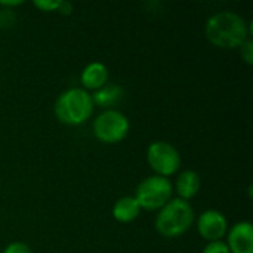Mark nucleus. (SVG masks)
Here are the masks:
<instances>
[{"label": "nucleus", "instance_id": "1", "mask_svg": "<svg viewBox=\"0 0 253 253\" xmlns=\"http://www.w3.org/2000/svg\"><path fill=\"white\" fill-rule=\"evenodd\" d=\"M205 33L208 40L221 49L240 47L249 39V27L245 18L230 10L212 15L206 21Z\"/></svg>", "mask_w": 253, "mask_h": 253}, {"label": "nucleus", "instance_id": "2", "mask_svg": "<svg viewBox=\"0 0 253 253\" xmlns=\"http://www.w3.org/2000/svg\"><path fill=\"white\" fill-rule=\"evenodd\" d=\"M194 222V209L182 199L169 200L156 218V230L168 239H175L187 233Z\"/></svg>", "mask_w": 253, "mask_h": 253}, {"label": "nucleus", "instance_id": "3", "mask_svg": "<svg viewBox=\"0 0 253 253\" xmlns=\"http://www.w3.org/2000/svg\"><path fill=\"white\" fill-rule=\"evenodd\" d=\"M93 113L92 95L82 87H71L59 95L55 102L58 120L68 126L83 125Z\"/></svg>", "mask_w": 253, "mask_h": 253}, {"label": "nucleus", "instance_id": "4", "mask_svg": "<svg viewBox=\"0 0 253 253\" xmlns=\"http://www.w3.org/2000/svg\"><path fill=\"white\" fill-rule=\"evenodd\" d=\"M173 187L169 178L159 175L145 178L136 188V202L141 209L157 211L162 209L172 197Z\"/></svg>", "mask_w": 253, "mask_h": 253}, {"label": "nucleus", "instance_id": "5", "mask_svg": "<svg viewBox=\"0 0 253 253\" xmlns=\"http://www.w3.org/2000/svg\"><path fill=\"white\" fill-rule=\"evenodd\" d=\"M130 129L127 117L117 110L101 113L93 122V135L104 144H117L123 141Z\"/></svg>", "mask_w": 253, "mask_h": 253}, {"label": "nucleus", "instance_id": "6", "mask_svg": "<svg viewBox=\"0 0 253 253\" xmlns=\"http://www.w3.org/2000/svg\"><path fill=\"white\" fill-rule=\"evenodd\" d=\"M147 162L159 176L168 178L181 168V154L172 144L156 141L147 148Z\"/></svg>", "mask_w": 253, "mask_h": 253}, {"label": "nucleus", "instance_id": "7", "mask_svg": "<svg viewBox=\"0 0 253 253\" xmlns=\"http://www.w3.org/2000/svg\"><path fill=\"white\" fill-rule=\"evenodd\" d=\"M197 230L199 234L209 243L219 242L228 231V222L227 218L219 211L209 209L199 216Z\"/></svg>", "mask_w": 253, "mask_h": 253}, {"label": "nucleus", "instance_id": "8", "mask_svg": "<svg viewBox=\"0 0 253 253\" xmlns=\"http://www.w3.org/2000/svg\"><path fill=\"white\" fill-rule=\"evenodd\" d=\"M230 253H253V225L249 221L237 222L228 233Z\"/></svg>", "mask_w": 253, "mask_h": 253}, {"label": "nucleus", "instance_id": "9", "mask_svg": "<svg viewBox=\"0 0 253 253\" xmlns=\"http://www.w3.org/2000/svg\"><path fill=\"white\" fill-rule=\"evenodd\" d=\"M80 82H82L84 90L86 89H93V90L101 89L108 82V68L102 62H90L83 68Z\"/></svg>", "mask_w": 253, "mask_h": 253}, {"label": "nucleus", "instance_id": "10", "mask_svg": "<svg viewBox=\"0 0 253 253\" xmlns=\"http://www.w3.org/2000/svg\"><path fill=\"white\" fill-rule=\"evenodd\" d=\"M139 212H141V208H139L136 199L130 197V196L120 197L113 206V216L117 222H122V224L135 221L138 218Z\"/></svg>", "mask_w": 253, "mask_h": 253}, {"label": "nucleus", "instance_id": "11", "mask_svg": "<svg viewBox=\"0 0 253 253\" xmlns=\"http://www.w3.org/2000/svg\"><path fill=\"white\" fill-rule=\"evenodd\" d=\"M200 185H202V181H200V175L197 172L184 170L176 179V193H178L179 199L188 202L199 193Z\"/></svg>", "mask_w": 253, "mask_h": 253}, {"label": "nucleus", "instance_id": "12", "mask_svg": "<svg viewBox=\"0 0 253 253\" xmlns=\"http://www.w3.org/2000/svg\"><path fill=\"white\" fill-rule=\"evenodd\" d=\"M122 96H123L122 87L117 84H111V86H102L101 89H98L92 95V101H93V105L96 104L99 107H110V105H114Z\"/></svg>", "mask_w": 253, "mask_h": 253}, {"label": "nucleus", "instance_id": "13", "mask_svg": "<svg viewBox=\"0 0 253 253\" xmlns=\"http://www.w3.org/2000/svg\"><path fill=\"white\" fill-rule=\"evenodd\" d=\"M61 4V0H36L34 6L43 12H53L58 10Z\"/></svg>", "mask_w": 253, "mask_h": 253}, {"label": "nucleus", "instance_id": "14", "mask_svg": "<svg viewBox=\"0 0 253 253\" xmlns=\"http://www.w3.org/2000/svg\"><path fill=\"white\" fill-rule=\"evenodd\" d=\"M202 253H230V249L227 246V243L224 242H211Z\"/></svg>", "mask_w": 253, "mask_h": 253}, {"label": "nucleus", "instance_id": "15", "mask_svg": "<svg viewBox=\"0 0 253 253\" xmlns=\"http://www.w3.org/2000/svg\"><path fill=\"white\" fill-rule=\"evenodd\" d=\"M240 49H242V56H243V59L246 61V64H249V65H252L253 64V42L251 39H248L242 46H240Z\"/></svg>", "mask_w": 253, "mask_h": 253}, {"label": "nucleus", "instance_id": "16", "mask_svg": "<svg viewBox=\"0 0 253 253\" xmlns=\"http://www.w3.org/2000/svg\"><path fill=\"white\" fill-rule=\"evenodd\" d=\"M3 253H33L31 249L28 248V245L22 243V242H13L10 245L6 246V249Z\"/></svg>", "mask_w": 253, "mask_h": 253}, {"label": "nucleus", "instance_id": "17", "mask_svg": "<svg viewBox=\"0 0 253 253\" xmlns=\"http://www.w3.org/2000/svg\"><path fill=\"white\" fill-rule=\"evenodd\" d=\"M59 13L62 15H70L73 12V4L70 1H65V0H61V4H59V9H58Z\"/></svg>", "mask_w": 253, "mask_h": 253}, {"label": "nucleus", "instance_id": "18", "mask_svg": "<svg viewBox=\"0 0 253 253\" xmlns=\"http://www.w3.org/2000/svg\"><path fill=\"white\" fill-rule=\"evenodd\" d=\"M22 3H24L22 0H0L1 6H19Z\"/></svg>", "mask_w": 253, "mask_h": 253}]
</instances>
